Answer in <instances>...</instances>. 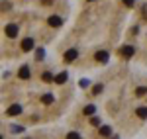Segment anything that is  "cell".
<instances>
[{
    "instance_id": "1",
    "label": "cell",
    "mask_w": 147,
    "mask_h": 139,
    "mask_svg": "<svg viewBox=\"0 0 147 139\" xmlns=\"http://www.w3.org/2000/svg\"><path fill=\"white\" fill-rule=\"evenodd\" d=\"M4 34L8 35L10 39L18 37V26H16V24H6V26H4Z\"/></svg>"
},
{
    "instance_id": "2",
    "label": "cell",
    "mask_w": 147,
    "mask_h": 139,
    "mask_svg": "<svg viewBox=\"0 0 147 139\" xmlns=\"http://www.w3.org/2000/svg\"><path fill=\"white\" fill-rule=\"evenodd\" d=\"M22 106L20 104H12V106H8V110H6V116H10V118H14V116H20L22 114Z\"/></svg>"
},
{
    "instance_id": "3",
    "label": "cell",
    "mask_w": 147,
    "mask_h": 139,
    "mask_svg": "<svg viewBox=\"0 0 147 139\" xmlns=\"http://www.w3.org/2000/svg\"><path fill=\"white\" fill-rule=\"evenodd\" d=\"M134 53H136L134 45H124L122 49H120V55H122L124 59H131V57H134Z\"/></svg>"
},
{
    "instance_id": "4",
    "label": "cell",
    "mask_w": 147,
    "mask_h": 139,
    "mask_svg": "<svg viewBox=\"0 0 147 139\" xmlns=\"http://www.w3.org/2000/svg\"><path fill=\"white\" fill-rule=\"evenodd\" d=\"M20 47H22V51H26V53L32 51V49H34V39H32V37H26L22 43H20Z\"/></svg>"
},
{
    "instance_id": "5",
    "label": "cell",
    "mask_w": 147,
    "mask_h": 139,
    "mask_svg": "<svg viewBox=\"0 0 147 139\" xmlns=\"http://www.w3.org/2000/svg\"><path fill=\"white\" fill-rule=\"evenodd\" d=\"M77 57H79V51L77 49H69L67 53H65V63H73Z\"/></svg>"
},
{
    "instance_id": "6",
    "label": "cell",
    "mask_w": 147,
    "mask_h": 139,
    "mask_svg": "<svg viewBox=\"0 0 147 139\" xmlns=\"http://www.w3.org/2000/svg\"><path fill=\"white\" fill-rule=\"evenodd\" d=\"M18 77L24 79V81H26V79H30V67H28V65H22L20 71H18Z\"/></svg>"
},
{
    "instance_id": "7",
    "label": "cell",
    "mask_w": 147,
    "mask_h": 139,
    "mask_svg": "<svg viewBox=\"0 0 147 139\" xmlns=\"http://www.w3.org/2000/svg\"><path fill=\"white\" fill-rule=\"evenodd\" d=\"M94 59H96L98 63H108V51H98V53L94 55Z\"/></svg>"
},
{
    "instance_id": "8",
    "label": "cell",
    "mask_w": 147,
    "mask_h": 139,
    "mask_svg": "<svg viewBox=\"0 0 147 139\" xmlns=\"http://www.w3.org/2000/svg\"><path fill=\"white\" fill-rule=\"evenodd\" d=\"M67 79H69V73H65V71H63V73H59V75L55 77V84H65V82H67Z\"/></svg>"
},
{
    "instance_id": "9",
    "label": "cell",
    "mask_w": 147,
    "mask_h": 139,
    "mask_svg": "<svg viewBox=\"0 0 147 139\" xmlns=\"http://www.w3.org/2000/svg\"><path fill=\"white\" fill-rule=\"evenodd\" d=\"M47 24H49V26H51V28H59V26H61V24H63V20H61V18H59V16H51V18H49V20H47Z\"/></svg>"
},
{
    "instance_id": "10",
    "label": "cell",
    "mask_w": 147,
    "mask_h": 139,
    "mask_svg": "<svg viewBox=\"0 0 147 139\" xmlns=\"http://www.w3.org/2000/svg\"><path fill=\"white\" fill-rule=\"evenodd\" d=\"M100 135L102 137H110L112 135V128L110 126H100Z\"/></svg>"
},
{
    "instance_id": "11",
    "label": "cell",
    "mask_w": 147,
    "mask_h": 139,
    "mask_svg": "<svg viewBox=\"0 0 147 139\" xmlns=\"http://www.w3.org/2000/svg\"><path fill=\"white\" fill-rule=\"evenodd\" d=\"M136 114H137V118L145 120V118H147V106H139V108L136 110Z\"/></svg>"
},
{
    "instance_id": "12",
    "label": "cell",
    "mask_w": 147,
    "mask_h": 139,
    "mask_svg": "<svg viewBox=\"0 0 147 139\" xmlns=\"http://www.w3.org/2000/svg\"><path fill=\"white\" fill-rule=\"evenodd\" d=\"M41 102H43V104H53L55 98H53V94H43V96H41Z\"/></svg>"
},
{
    "instance_id": "13",
    "label": "cell",
    "mask_w": 147,
    "mask_h": 139,
    "mask_svg": "<svg viewBox=\"0 0 147 139\" xmlns=\"http://www.w3.org/2000/svg\"><path fill=\"white\" fill-rule=\"evenodd\" d=\"M41 79H43V82H55V77H53L51 73H47V71L41 75Z\"/></svg>"
},
{
    "instance_id": "14",
    "label": "cell",
    "mask_w": 147,
    "mask_h": 139,
    "mask_svg": "<svg viewBox=\"0 0 147 139\" xmlns=\"http://www.w3.org/2000/svg\"><path fill=\"white\" fill-rule=\"evenodd\" d=\"M94 112H96V108H94L92 104L84 106V116H94Z\"/></svg>"
},
{
    "instance_id": "15",
    "label": "cell",
    "mask_w": 147,
    "mask_h": 139,
    "mask_svg": "<svg viewBox=\"0 0 147 139\" xmlns=\"http://www.w3.org/2000/svg\"><path fill=\"white\" fill-rule=\"evenodd\" d=\"M145 94H147L145 86H137V88H136V96H145Z\"/></svg>"
},
{
    "instance_id": "16",
    "label": "cell",
    "mask_w": 147,
    "mask_h": 139,
    "mask_svg": "<svg viewBox=\"0 0 147 139\" xmlns=\"http://www.w3.org/2000/svg\"><path fill=\"white\" fill-rule=\"evenodd\" d=\"M35 57H37V61H43V57H45V51H43V49L39 47V49L35 51Z\"/></svg>"
},
{
    "instance_id": "17",
    "label": "cell",
    "mask_w": 147,
    "mask_h": 139,
    "mask_svg": "<svg viewBox=\"0 0 147 139\" xmlns=\"http://www.w3.org/2000/svg\"><path fill=\"white\" fill-rule=\"evenodd\" d=\"M102 90H104V86H102V84H96V86L92 88V94H100Z\"/></svg>"
},
{
    "instance_id": "18",
    "label": "cell",
    "mask_w": 147,
    "mask_h": 139,
    "mask_svg": "<svg viewBox=\"0 0 147 139\" xmlns=\"http://www.w3.org/2000/svg\"><path fill=\"white\" fill-rule=\"evenodd\" d=\"M67 139H80V133H77V131H71L67 135Z\"/></svg>"
},
{
    "instance_id": "19",
    "label": "cell",
    "mask_w": 147,
    "mask_h": 139,
    "mask_svg": "<svg viewBox=\"0 0 147 139\" xmlns=\"http://www.w3.org/2000/svg\"><path fill=\"white\" fill-rule=\"evenodd\" d=\"M122 2H124L127 8H134V4H136V0H122Z\"/></svg>"
},
{
    "instance_id": "20",
    "label": "cell",
    "mask_w": 147,
    "mask_h": 139,
    "mask_svg": "<svg viewBox=\"0 0 147 139\" xmlns=\"http://www.w3.org/2000/svg\"><path fill=\"white\" fill-rule=\"evenodd\" d=\"M90 124H92V126H100V120H98V118H96V116H92Z\"/></svg>"
},
{
    "instance_id": "21",
    "label": "cell",
    "mask_w": 147,
    "mask_h": 139,
    "mask_svg": "<svg viewBox=\"0 0 147 139\" xmlns=\"http://www.w3.org/2000/svg\"><path fill=\"white\" fill-rule=\"evenodd\" d=\"M80 86H82V88H86V86H88V84H90V82L86 81V79H80V82H79Z\"/></svg>"
},
{
    "instance_id": "22",
    "label": "cell",
    "mask_w": 147,
    "mask_h": 139,
    "mask_svg": "<svg viewBox=\"0 0 147 139\" xmlns=\"http://www.w3.org/2000/svg\"><path fill=\"white\" fill-rule=\"evenodd\" d=\"M2 10H10V2H2Z\"/></svg>"
},
{
    "instance_id": "23",
    "label": "cell",
    "mask_w": 147,
    "mask_h": 139,
    "mask_svg": "<svg viewBox=\"0 0 147 139\" xmlns=\"http://www.w3.org/2000/svg\"><path fill=\"white\" fill-rule=\"evenodd\" d=\"M43 4H51V0H43Z\"/></svg>"
},
{
    "instance_id": "24",
    "label": "cell",
    "mask_w": 147,
    "mask_h": 139,
    "mask_svg": "<svg viewBox=\"0 0 147 139\" xmlns=\"http://www.w3.org/2000/svg\"><path fill=\"white\" fill-rule=\"evenodd\" d=\"M145 20H147V12H145Z\"/></svg>"
},
{
    "instance_id": "25",
    "label": "cell",
    "mask_w": 147,
    "mask_h": 139,
    "mask_svg": "<svg viewBox=\"0 0 147 139\" xmlns=\"http://www.w3.org/2000/svg\"><path fill=\"white\" fill-rule=\"evenodd\" d=\"M112 139H118V137H112Z\"/></svg>"
},
{
    "instance_id": "26",
    "label": "cell",
    "mask_w": 147,
    "mask_h": 139,
    "mask_svg": "<svg viewBox=\"0 0 147 139\" xmlns=\"http://www.w3.org/2000/svg\"><path fill=\"white\" fill-rule=\"evenodd\" d=\"M90 2H92V0H90Z\"/></svg>"
},
{
    "instance_id": "27",
    "label": "cell",
    "mask_w": 147,
    "mask_h": 139,
    "mask_svg": "<svg viewBox=\"0 0 147 139\" xmlns=\"http://www.w3.org/2000/svg\"><path fill=\"white\" fill-rule=\"evenodd\" d=\"M28 139H30V137H28Z\"/></svg>"
}]
</instances>
